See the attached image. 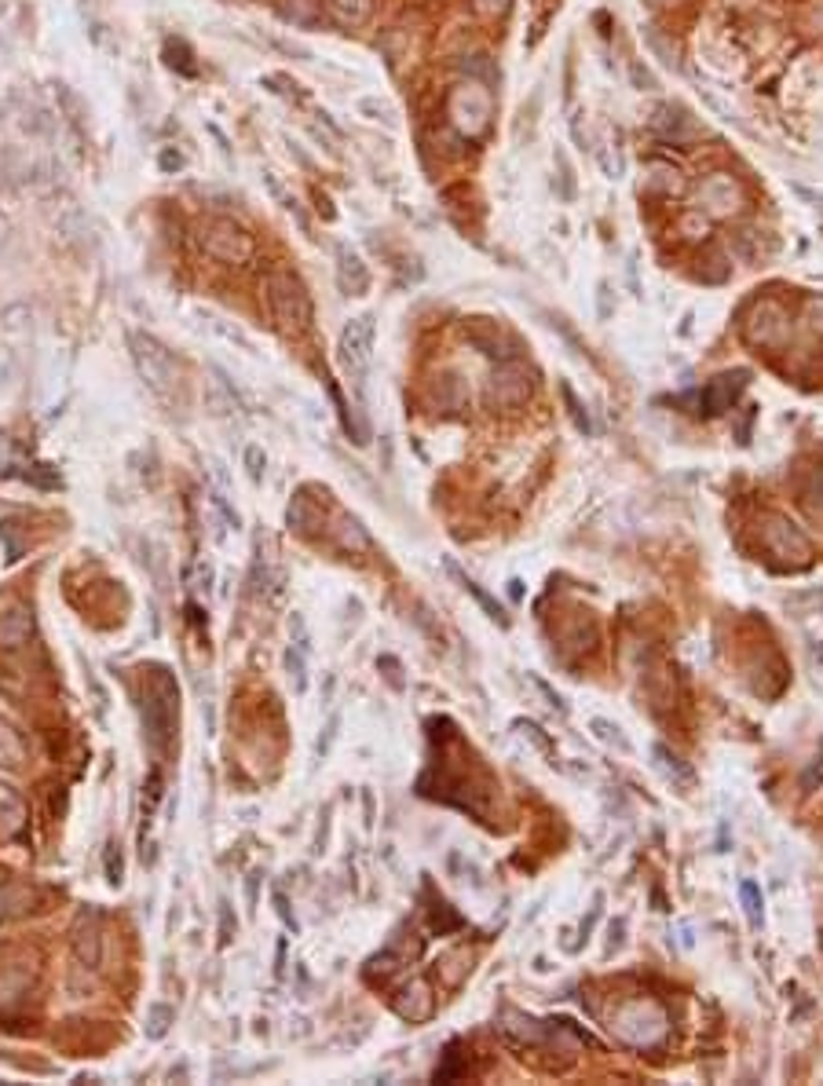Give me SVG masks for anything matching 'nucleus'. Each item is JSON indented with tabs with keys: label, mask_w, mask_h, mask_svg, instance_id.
I'll return each mask as SVG.
<instances>
[{
	"label": "nucleus",
	"mask_w": 823,
	"mask_h": 1086,
	"mask_svg": "<svg viewBox=\"0 0 823 1086\" xmlns=\"http://www.w3.org/2000/svg\"><path fill=\"white\" fill-rule=\"evenodd\" d=\"M33 633V615L26 607H11L0 615V648H22Z\"/></svg>",
	"instance_id": "4468645a"
},
{
	"label": "nucleus",
	"mask_w": 823,
	"mask_h": 1086,
	"mask_svg": "<svg viewBox=\"0 0 823 1086\" xmlns=\"http://www.w3.org/2000/svg\"><path fill=\"white\" fill-rule=\"evenodd\" d=\"M264 465H268L264 450H260V447H249V450H246V472H249V480H253V483L264 480Z\"/></svg>",
	"instance_id": "473e14b6"
},
{
	"label": "nucleus",
	"mask_w": 823,
	"mask_h": 1086,
	"mask_svg": "<svg viewBox=\"0 0 823 1086\" xmlns=\"http://www.w3.org/2000/svg\"><path fill=\"white\" fill-rule=\"evenodd\" d=\"M275 907H278V915H282V922H286V926H293V929H297V918L289 915V907H286V896H282V893H275Z\"/></svg>",
	"instance_id": "a19ab883"
},
{
	"label": "nucleus",
	"mask_w": 823,
	"mask_h": 1086,
	"mask_svg": "<svg viewBox=\"0 0 823 1086\" xmlns=\"http://www.w3.org/2000/svg\"><path fill=\"white\" fill-rule=\"evenodd\" d=\"M739 900H743V911H747L750 929H761V918H765V900H761L758 882L743 878V882H739Z\"/></svg>",
	"instance_id": "4be33fe9"
},
{
	"label": "nucleus",
	"mask_w": 823,
	"mask_h": 1086,
	"mask_svg": "<svg viewBox=\"0 0 823 1086\" xmlns=\"http://www.w3.org/2000/svg\"><path fill=\"white\" fill-rule=\"evenodd\" d=\"M432 995H428L425 988V980H414L407 991H403V999H396V1010L399 1017H407V1021H428L432 1017Z\"/></svg>",
	"instance_id": "dca6fc26"
},
{
	"label": "nucleus",
	"mask_w": 823,
	"mask_h": 1086,
	"mask_svg": "<svg viewBox=\"0 0 823 1086\" xmlns=\"http://www.w3.org/2000/svg\"><path fill=\"white\" fill-rule=\"evenodd\" d=\"M286 673H289V681H293V692L297 695L308 692V659H304V651L300 648L286 651Z\"/></svg>",
	"instance_id": "bb28decb"
},
{
	"label": "nucleus",
	"mask_w": 823,
	"mask_h": 1086,
	"mask_svg": "<svg viewBox=\"0 0 823 1086\" xmlns=\"http://www.w3.org/2000/svg\"><path fill=\"white\" fill-rule=\"evenodd\" d=\"M747 377H750L747 370L721 373V377H714V381H710V384L703 388V399H699L703 414H706V417H717V414H725V410H732V403H736V395L743 392Z\"/></svg>",
	"instance_id": "9d476101"
},
{
	"label": "nucleus",
	"mask_w": 823,
	"mask_h": 1086,
	"mask_svg": "<svg viewBox=\"0 0 823 1086\" xmlns=\"http://www.w3.org/2000/svg\"><path fill=\"white\" fill-rule=\"evenodd\" d=\"M527 395H531V373L520 362H502L487 384V403L494 410H513V406L527 403Z\"/></svg>",
	"instance_id": "0eeeda50"
},
{
	"label": "nucleus",
	"mask_w": 823,
	"mask_h": 1086,
	"mask_svg": "<svg viewBox=\"0 0 823 1086\" xmlns=\"http://www.w3.org/2000/svg\"><path fill=\"white\" fill-rule=\"evenodd\" d=\"M26 750H22V739L11 732L8 724H0V765L4 768H19Z\"/></svg>",
	"instance_id": "393cba45"
},
{
	"label": "nucleus",
	"mask_w": 823,
	"mask_h": 1086,
	"mask_svg": "<svg viewBox=\"0 0 823 1086\" xmlns=\"http://www.w3.org/2000/svg\"><path fill=\"white\" fill-rule=\"evenodd\" d=\"M231 940V907L220 904V944H227Z\"/></svg>",
	"instance_id": "ea45409f"
},
{
	"label": "nucleus",
	"mask_w": 823,
	"mask_h": 1086,
	"mask_svg": "<svg viewBox=\"0 0 823 1086\" xmlns=\"http://www.w3.org/2000/svg\"><path fill=\"white\" fill-rule=\"evenodd\" d=\"M319 11H322L319 0H282L278 4V15L286 22H293V26H315Z\"/></svg>",
	"instance_id": "412c9836"
},
{
	"label": "nucleus",
	"mask_w": 823,
	"mask_h": 1086,
	"mask_svg": "<svg viewBox=\"0 0 823 1086\" xmlns=\"http://www.w3.org/2000/svg\"><path fill=\"white\" fill-rule=\"evenodd\" d=\"M289 637H293V648H300L304 655H308L311 637H308V622H304V615H300V611H293V615H289Z\"/></svg>",
	"instance_id": "7c9ffc66"
},
{
	"label": "nucleus",
	"mask_w": 823,
	"mask_h": 1086,
	"mask_svg": "<svg viewBox=\"0 0 823 1086\" xmlns=\"http://www.w3.org/2000/svg\"><path fill=\"white\" fill-rule=\"evenodd\" d=\"M198 242L209 256L224 260V264H246L253 256V235L246 227L235 224L231 216H209L198 224Z\"/></svg>",
	"instance_id": "20e7f679"
},
{
	"label": "nucleus",
	"mask_w": 823,
	"mask_h": 1086,
	"mask_svg": "<svg viewBox=\"0 0 823 1086\" xmlns=\"http://www.w3.org/2000/svg\"><path fill=\"white\" fill-rule=\"evenodd\" d=\"M641 37H644V41H648V48H652V52L659 55V59H663L666 66H670V70H681V59H677V48H674V44H670V41H666L663 33L655 30V26H644Z\"/></svg>",
	"instance_id": "b1692460"
},
{
	"label": "nucleus",
	"mask_w": 823,
	"mask_h": 1086,
	"mask_svg": "<svg viewBox=\"0 0 823 1086\" xmlns=\"http://www.w3.org/2000/svg\"><path fill=\"white\" fill-rule=\"evenodd\" d=\"M319 523H322V509L311 505L308 487H304L297 498H293V505H289V527H297L300 534H308L311 527H319Z\"/></svg>",
	"instance_id": "6ab92c4d"
},
{
	"label": "nucleus",
	"mask_w": 823,
	"mask_h": 1086,
	"mask_svg": "<svg viewBox=\"0 0 823 1086\" xmlns=\"http://www.w3.org/2000/svg\"><path fill=\"white\" fill-rule=\"evenodd\" d=\"M560 395H564V403H567V414H571V421H575V428H578V432H586V436H589V432H593V421H589L586 406L578 403L575 388H571V384H560Z\"/></svg>",
	"instance_id": "cd10ccee"
},
{
	"label": "nucleus",
	"mask_w": 823,
	"mask_h": 1086,
	"mask_svg": "<svg viewBox=\"0 0 823 1086\" xmlns=\"http://www.w3.org/2000/svg\"><path fill=\"white\" fill-rule=\"evenodd\" d=\"M531 684H535L538 692L546 695V699H549V706H553V710H560V714H564V710H567V703H564V699H560V695L553 692V688H549L546 681H542V677H535V673H531Z\"/></svg>",
	"instance_id": "e433bc0d"
},
{
	"label": "nucleus",
	"mask_w": 823,
	"mask_h": 1086,
	"mask_svg": "<svg viewBox=\"0 0 823 1086\" xmlns=\"http://www.w3.org/2000/svg\"><path fill=\"white\" fill-rule=\"evenodd\" d=\"M161 165L165 169H180V154H161Z\"/></svg>",
	"instance_id": "79ce46f5"
},
{
	"label": "nucleus",
	"mask_w": 823,
	"mask_h": 1086,
	"mask_svg": "<svg viewBox=\"0 0 823 1086\" xmlns=\"http://www.w3.org/2000/svg\"><path fill=\"white\" fill-rule=\"evenodd\" d=\"M333 538H337V545H341V549H348V553H366V549H370V534H366V527L355 520V516H348V512H341V516H337Z\"/></svg>",
	"instance_id": "f3484780"
},
{
	"label": "nucleus",
	"mask_w": 823,
	"mask_h": 1086,
	"mask_svg": "<svg viewBox=\"0 0 823 1086\" xmlns=\"http://www.w3.org/2000/svg\"><path fill=\"white\" fill-rule=\"evenodd\" d=\"M172 1021H176V1010L172 1006H165V1002H154L147 1010V1024H143V1032H147V1039H165L172 1028Z\"/></svg>",
	"instance_id": "5701e85b"
},
{
	"label": "nucleus",
	"mask_w": 823,
	"mask_h": 1086,
	"mask_svg": "<svg viewBox=\"0 0 823 1086\" xmlns=\"http://www.w3.org/2000/svg\"><path fill=\"white\" fill-rule=\"evenodd\" d=\"M129 355L136 366L139 381L147 384L150 392L158 395L161 403H180L183 395V366L176 362V355L143 330H129Z\"/></svg>",
	"instance_id": "f257e3e1"
},
{
	"label": "nucleus",
	"mask_w": 823,
	"mask_h": 1086,
	"mask_svg": "<svg viewBox=\"0 0 823 1086\" xmlns=\"http://www.w3.org/2000/svg\"><path fill=\"white\" fill-rule=\"evenodd\" d=\"M655 128H659L666 139H688V136H692V118H688L685 107H663V110H659V121H655Z\"/></svg>",
	"instance_id": "aec40b11"
},
{
	"label": "nucleus",
	"mask_w": 823,
	"mask_h": 1086,
	"mask_svg": "<svg viewBox=\"0 0 823 1086\" xmlns=\"http://www.w3.org/2000/svg\"><path fill=\"white\" fill-rule=\"evenodd\" d=\"M652 757H655V768H659V772L666 776V783H674V787H681V790H692V787H695V772L685 765V761H681V757L674 754V750H670V746L655 743V746H652Z\"/></svg>",
	"instance_id": "2eb2a0df"
},
{
	"label": "nucleus",
	"mask_w": 823,
	"mask_h": 1086,
	"mask_svg": "<svg viewBox=\"0 0 823 1086\" xmlns=\"http://www.w3.org/2000/svg\"><path fill=\"white\" fill-rule=\"evenodd\" d=\"M194 571H198V582H194V593H205V589H209V582H213V567H209V564H198V567H194Z\"/></svg>",
	"instance_id": "58836bf2"
},
{
	"label": "nucleus",
	"mask_w": 823,
	"mask_h": 1086,
	"mask_svg": "<svg viewBox=\"0 0 823 1086\" xmlns=\"http://www.w3.org/2000/svg\"><path fill=\"white\" fill-rule=\"evenodd\" d=\"M615 1035H619L622 1043H630V1046H655L659 1039L666 1035V1013L655 1006V1002H630V1006H622L619 1013H615Z\"/></svg>",
	"instance_id": "39448f33"
},
{
	"label": "nucleus",
	"mask_w": 823,
	"mask_h": 1086,
	"mask_svg": "<svg viewBox=\"0 0 823 1086\" xmlns=\"http://www.w3.org/2000/svg\"><path fill=\"white\" fill-rule=\"evenodd\" d=\"M0 538H4V549H8V564H15V560L22 556V542L15 538V523H11V520L0 523Z\"/></svg>",
	"instance_id": "2f4dec72"
},
{
	"label": "nucleus",
	"mask_w": 823,
	"mask_h": 1086,
	"mask_svg": "<svg viewBox=\"0 0 823 1086\" xmlns=\"http://www.w3.org/2000/svg\"><path fill=\"white\" fill-rule=\"evenodd\" d=\"M74 955L85 966H99V915L85 911L74 926Z\"/></svg>",
	"instance_id": "ddd939ff"
},
{
	"label": "nucleus",
	"mask_w": 823,
	"mask_h": 1086,
	"mask_svg": "<svg viewBox=\"0 0 823 1086\" xmlns=\"http://www.w3.org/2000/svg\"><path fill=\"white\" fill-rule=\"evenodd\" d=\"M761 542H765V549H769V553L787 567H805L809 560H813V545H809V538H805V534L798 531L787 516H776V512H769V516H765Z\"/></svg>",
	"instance_id": "423d86ee"
},
{
	"label": "nucleus",
	"mask_w": 823,
	"mask_h": 1086,
	"mask_svg": "<svg viewBox=\"0 0 823 1086\" xmlns=\"http://www.w3.org/2000/svg\"><path fill=\"white\" fill-rule=\"evenodd\" d=\"M213 505H216V509H220V512H224L227 527H238V512L231 509V505H227V498H224V494H213Z\"/></svg>",
	"instance_id": "4c0bfd02"
},
{
	"label": "nucleus",
	"mask_w": 823,
	"mask_h": 1086,
	"mask_svg": "<svg viewBox=\"0 0 823 1086\" xmlns=\"http://www.w3.org/2000/svg\"><path fill=\"white\" fill-rule=\"evenodd\" d=\"M107 882L121 885V852H118V845H110V849H107Z\"/></svg>",
	"instance_id": "c9c22d12"
},
{
	"label": "nucleus",
	"mask_w": 823,
	"mask_h": 1086,
	"mask_svg": "<svg viewBox=\"0 0 823 1086\" xmlns=\"http://www.w3.org/2000/svg\"><path fill=\"white\" fill-rule=\"evenodd\" d=\"M589 732L597 735L600 743H608V746H619L622 754H630V739L622 735V728L615 721H604V717H593L589 721Z\"/></svg>",
	"instance_id": "a878e982"
},
{
	"label": "nucleus",
	"mask_w": 823,
	"mask_h": 1086,
	"mask_svg": "<svg viewBox=\"0 0 823 1086\" xmlns=\"http://www.w3.org/2000/svg\"><path fill=\"white\" fill-rule=\"evenodd\" d=\"M553 161H556V169H560V198L571 202V198H575V169H571V161H567L564 150H556Z\"/></svg>",
	"instance_id": "c756f323"
},
{
	"label": "nucleus",
	"mask_w": 823,
	"mask_h": 1086,
	"mask_svg": "<svg viewBox=\"0 0 823 1086\" xmlns=\"http://www.w3.org/2000/svg\"><path fill=\"white\" fill-rule=\"evenodd\" d=\"M268 304L278 326L286 330H308L315 319V304H311L308 286L300 282L293 271H271L268 275Z\"/></svg>",
	"instance_id": "f03ea898"
},
{
	"label": "nucleus",
	"mask_w": 823,
	"mask_h": 1086,
	"mask_svg": "<svg viewBox=\"0 0 823 1086\" xmlns=\"http://www.w3.org/2000/svg\"><path fill=\"white\" fill-rule=\"evenodd\" d=\"M630 77H633V85L641 88V92H655V88H659V81L652 77V70H644L641 63L630 66Z\"/></svg>",
	"instance_id": "f704fd0d"
},
{
	"label": "nucleus",
	"mask_w": 823,
	"mask_h": 1086,
	"mask_svg": "<svg viewBox=\"0 0 823 1086\" xmlns=\"http://www.w3.org/2000/svg\"><path fill=\"white\" fill-rule=\"evenodd\" d=\"M443 567H447L450 578H458V586L465 589V593H469V597L476 600V604H480L483 611H487V618H494L498 626H509V615H505V611H502V604H498V600H494L491 593H487V589H483L480 582H476V578L465 575V571H461V567L454 564V560H443Z\"/></svg>",
	"instance_id": "f8f14e48"
},
{
	"label": "nucleus",
	"mask_w": 823,
	"mask_h": 1086,
	"mask_svg": "<svg viewBox=\"0 0 823 1086\" xmlns=\"http://www.w3.org/2000/svg\"><path fill=\"white\" fill-rule=\"evenodd\" d=\"M337 286L348 297H363L370 289V271H366L363 256L352 253V249H337Z\"/></svg>",
	"instance_id": "9b49d317"
},
{
	"label": "nucleus",
	"mask_w": 823,
	"mask_h": 1086,
	"mask_svg": "<svg viewBox=\"0 0 823 1086\" xmlns=\"http://www.w3.org/2000/svg\"><path fill=\"white\" fill-rule=\"evenodd\" d=\"M337 26H363L374 11V0H326Z\"/></svg>",
	"instance_id": "a211bd4d"
},
{
	"label": "nucleus",
	"mask_w": 823,
	"mask_h": 1086,
	"mask_svg": "<svg viewBox=\"0 0 823 1086\" xmlns=\"http://www.w3.org/2000/svg\"><path fill=\"white\" fill-rule=\"evenodd\" d=\"M165 59H169L172 70H180V74H198V66L191 63V48L183 41H165Z\"/></svg>",
	"instance_id": "c85d7f7f"
},
{
	"label": "nucleus",
	"mask_w": 823,
	"mask_h": 1086,
	"mask_svg": "<svg viewBox=\"0 0 823 1086\" xmlns=\"http://www.w3.org/2000/svg\"><path fill=\"white\" fill-rule=\"evenodd\" d=\"M783 330H787V315H783V308L776 300H758L747 315V326H743L750 344H776L783 337Z\"/></svg>",
	"instance_id": "6e6552de"
},
{
	"label": "nucleus",
	"mask_w": 823,
	"mask_h": 1086,
	"mask_svg": "<svg viewBox=\"0 0 823 1086\" xmlns=\"http://www.w3.org/2000/svg\"><path fill=\"white\" fill-rule=\"evenodd\" d=\"M158 692L161 695H147V735L150 743L165 746L169 743L172 721H176V703H172V684L165 677H158Z\"/></svg>",
	"instance_id": "1a4fd4ad"
},
{
	"label": "nucleus",
	"mask_w": 823,
	"mask_h": 1086,
	"mask_svg": "<svg viewBox=\"0 0 823 1086\" xmlns=\"http://www.w3.org/2000/svg\"><path fill=\"white\" fill-rule=\"evenodd\" d=\"M337 362H341L344 377L363 392L370 362H374V315H359L344 326L337 337Z\"/></svg>",
	"instance_id": "7ed1b4c3"
},
{
	"label": "nucleus",
	"mask_w": 823,
	"mask_h": 1086,
	"mask_svg": "<svg viewBox=\"0 0 823 1086\" xmlns=\"http://www.w3.org/2000/svg\"><path fill=\"white\" fill-rule=\"evenodd\" d=\"M337 724H341V717H337V714H333L330 721H326V732H322V735H319V743H315V754H319V757L330 754L333 739H337Z\"/></svg>",
	"instance_id": "72a5a7b5"
}]
</instances>
